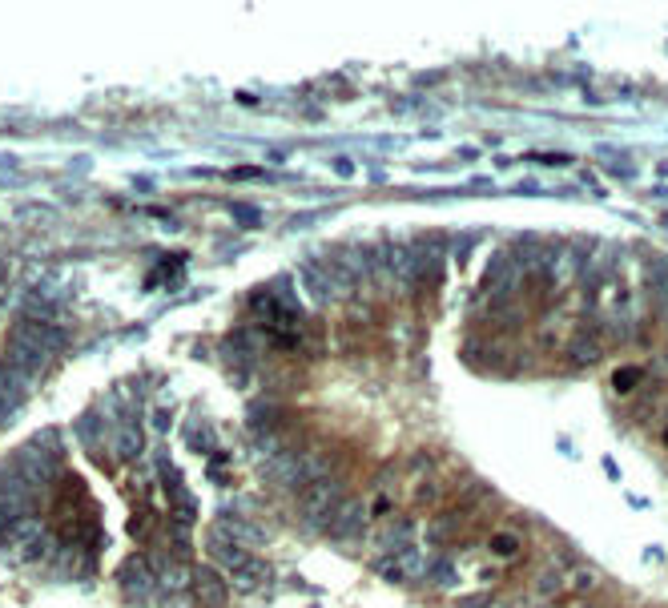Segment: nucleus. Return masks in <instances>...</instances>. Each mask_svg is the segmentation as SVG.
Instances as JSON below:
<instances>
[{"label": "nucleus", "mask_w": 668, "mask_h": 608, "mask_svg": "<svg viewBox=\"0 0 668 608\" xmlns=\"http://www.w3.org/2000/svg\"><path fill=\"white\" fill-rule=\"evenodd\" d=\"M5 548H9L21 564H41V560L53 552V536L45 532L41 520L25 516V520H13V524L5 528Z\"/></svg>", "instance_id": "f257e3e1"}, {"label": "nucleus", "mask_w": 668, "mask_h": 608, "mask_svg": "<svg viewBox=\"0 0 668 608\" xmlns=\"http://www.w3.org/2000/svg\"><path fill=\"white\" fill-rule=\"evenodd\" d=\"M339 508H343V492L334 480H318L302 492V516H306L310 528H326Z\"/></svg>", "instance_id": "f03ea898"}, {"label": "nucleus", "mask_w": 668, "mask_h": 608, "mask_svg": "<svg viewBox=\"0 0 668 608\" xmlns=\"http://www.w3.org/2000/svg\"><path fill=\"white\" fill-rule=\"evenodd\" d=\"M17 480L21 484H29V488H41V484H49L53 476H57V455H49L45 447H25V451H17Z\"/></svg>", "instance_id": "7ed1b4c3"}, {"label": "nucleus", "mask_w": 668, "mask_h": 608, "mask_svg": "<svg viewBox=\"0 0 668 608\" xmlns=\"http://www.w3.org/2000/svg\"><path fill=\"white\" fill-rule=\"evenodd\" d=\"M13 343H25V347H33V351H41V355H49V359H53V351H61V347H65V331H61V327H53V323L21 319V323H17V331H13Z\"/></svg>", "instance_id": "20e7f679"}, {"label": "nucleus", "mask_w": 668, "mask_h": 608, "mask_svg": "<svg viewBox=\"0 0 668 608\" xmlns=\"http://www.w3.org/2000/svg\"><path fill=\"white\" fill-rule=\"evenodd\" d=\"M117 580H121V588H125L133 600H141V596H149V588H157V572L149 568L145 556H129V560L121 564Z\"/></svg>", "instance_id": "39448f33"}, {"label": "nucleus", "mask_w": 668, "mask_h": 608, "mask_svg": "<svg viewBox=\"0 0 668 608\" xmlns=\"http://www.w3.org/2000/svg\"><path fill=\"white\" fill-rule=\"evenodd\" d=\"M29 395V379L0 359V415H13Z\"/></svg>", "instance_id": "423d86ee"}, {"label": "nucleus", "mask_w": 668, "mask_h": 608, "mask_svg": "<svg viewBox=\"0 0 668 608\" xmlns=\"http://www.w3.org/2000/svg\"><path fill=\"white\" fill-rule=\"evenodd\" d=\"M218 536L238 544V548H250V544H266L270 536L262 528H254L250 520H238V516H218Z\"/></svg>", "instance_id": "0eeeda50"}, {"label": "nucleus", "mask_w": 668, "mask_h": 608, "mask_svg": "<svg viewBox=\"0 0 668 608\" xmlns=\"http://www.w3.org/2000/svg\"><path fill=\"white\" fill-rule=\"evenodd\" d=\"M194 592H198V600L206 608H226V596H230L226 580L214 568H194Z\"/></svg>", "instance_id": "6e6552de"}, {"label": "nucleus", "mask_w": 668, "mask_h": 608, "mask_svg": "<svg viewBox=\"0 0 668 608\" xmlns=\"http://www.w3.org/2000/svg\"><path fill=\"white\" fill-rule=\"evenodd\" d=\"M29 508H33V488H29V484L13 480V484L0 488V520H5V516L25 520V516H29Z\"/></svg>", "instance_id": "1a4fd4ad"}, {"label": "nucleus", "mask_w": 668, "mask_h": 608, "mask_svg": "<svg viewBox=\"0 0 668 608\" xmlns=\"http://www.w3.org/2000/svg\"><path fill=\"white\" fill-rule=\"evenodd\" d=\"M379 568H383L391 580H415V576L427 572V556L415 552V548H403V552L391 556V564H379Z\"/></svg>", "instance_id": "9d476101"}, {"label": "nucleus", "mask_w": 668, "mask_h": 608, "mask_svg": "<svg viewBox=\"0 0 668 608\" xmlns=\"http://www.w3.org/2000/svg\"><path fill=\"white\" fill-rule=\"evenodd\" d=\"M214 560H218L222 568L238 572V568H242L250 556H246V548H238V544H230V540H222V536H218V540H214Z\"/></svg>", "instance_id": "9b49d317"}, {"label": "nucleus", "mask_w": 668, "mask_h": 608, "mask_svg": "<svg viewBox=\"0 0 668 608\" xmlns=\"http://www.w3.org/2000/svg\"><path fill=\"white\" fill-rule=\"evenodd\" d=\"M266 576H270V572H266V564H262V560H254V556H250V560L234 572V580H238V588H242V592H254L258 584H266Z\"/></svg>", "instance_id": "f8f14e48"}, {"label": "nucleus", "mask_w": 668, "mask_h": 608, "mask_svg": "<svg viewBox=\"0 0 668 608\" xmlns=\"http://www.w3.org/2000/svg\"><path fill=\"white\" fill-rule=\"evenodd\" d=\"M359 524H363V508L359 504H343L339 512H334V536H339V540H347V532H359Z\"/></svg>", "instance_id": "ddd939ff"}, {"label": "nucleus", "mask_w": 668, "mask_h": 608, "mask_svg": "<svg viewBox=\"0 0 668 608\" xmlns=\"http://www.w3.org/2000/svg\"><path fill=\"white\" fill-rule=\"evenodd\" d=\"M117 451L125 455V460H133V455L141 451V431H137V427H125V431L117 435Z\"/></svg>", "instance_id": "4468645a"}, {"label": "nucleus", "mask_w": 668, "mask_h": 608, "mask_svg": "<svg viewBox=\"0 0 668 608\" xmlns=\"http://www.w3.org/2000/svg\"><path fill=\"white\" fill-rule=\"evenodd\" d=\"M186 443H190V447H198V451H210L214 435H210V427H206V423H194V431L186 427Z\"/></svg>", "instance_id": "2eb2a0df"}, {"label": "nucleus", "mask_w": 668, "mask_h": 608, "mask_svg": "<svg viewBox=\"0 0 668 608\" xmlns=\"http://www.w3.org/2000/svg\"><path fill=\"white\" fill-rule=\"evenodd\" d=\"M632 383H636V371H620V375H616V387H620V391H628Z\"/></svg>", "instance_id": "dca6fc26"}]
</instances>
